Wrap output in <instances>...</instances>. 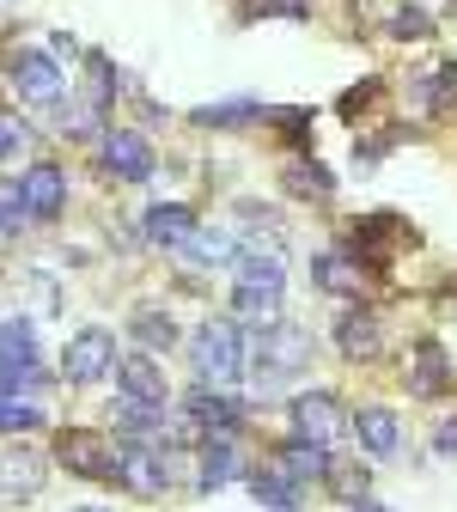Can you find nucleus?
Here are the masks:
<instances>
[{
  "instance_id": "obj_1",
  "label": "nucleus",
  "mask_w": 457,
  "mask_h": 512,
  "mask_svg": "<svg viewBox=\"0 0 457 512\" xmlns=\"http://www.w3.org/2000/svg\"><path fill=\"white\" fill-rule=\"evenodd\" d=\"M189 366H195V378H202V384H232L244 372L238 330L232 324H202V330L189 336Z\"/></svg>"
},
{
  "instance_id": "obj_2",
  "label": "nucleus",
  "mask_w": 457,
  "mask_h": 512,
  "mask_svg": "<svg viewBox=\"0 0 457 512\" xmlns=\"http://www.w3.org/2000/svg\"><path fill=\"white\" fill-rule=\"evenodd\" d=\"M116 482L135 494V500H159L171 488V458H165V445L153 439H122V452H116Z\"/></svg>"
},
{
  "instance_id": "obj_3",
  "label": "nucleus",
  "mask_w": 457,
  "mask_h": 512,
  "mask_svg": "<svg viewBox=\"0 0 457 512\" xmlns=\"http://www.w3.org/2000/svg\"><path fill=\"white\" fill-rule=\"evenodd\" d=\"M305 360H311V336L299 324H269L263 342H256V384L275 391V384H287Z\"/></svg>"
},
{
  "instance_id": "obj_4",
  "label": "nucleus",
  "mask_w": 457,
  "mask_h": 512,
  "mask_svg": "<svg viewBox=\"0 0 457 512\" xmlns=\"http://www.w3.org/2000/svg\"><path fill=\"white\" fill-rule=\"evenodd\" d=\"M55 452H61V464H68L74 476H86V482H116V452H122V439L92 433V427H68V433L55 439Z\"/></svg>"
},
{
  "instance_id": "obj_5",
  "label": "nucleus",
  "mask_w": 457,
  "mask_h": 512,
  "mask_svg": "<svg viewBox=\"0 0 457 512\" xmlns=\"http://www.w3.org/2000/svg\"><path fill=\"white\" fill-rule=\"evenodd\" d=\"M49 482V458L37 452V445L13 439V445H0V494L7 500H37Z\"/></svg>"
},
{
  "instance_id": "obj_6",
  "label": "nucleus",
  "mask_w": 457,
  "mask_h": 512,
  "mask_svg": "<svg viewBox=\"0 0 457 512\" xmlns=\"http://www.w3.org/2000/svg\"><path fill=\"white\" fill-rule=\"evenodd\" d=\"M98 159L116 183H147L153 177V147L147 135H135V128H110V135L98 141Z\"/></svg>"
},
{
  "instance_id": "obj_7",
  "label": "nucleus",
  "mask_w": 457,
  "mask_h": 512,
  "mask_svg": "<svg viewBox=\"0 0 457 512\" xmlns=\"http://www.w3.org/2000/svg\"><path fill=\"white\" fill-rule=\"evenodd\" d=\"M110 366H116V336L110 330H80L68 342V354H61V378L68 384H98Z\"/></svg>"
},
{
  "instance_id": "obj_8",
  "label": "nucleus",
  "mask_w": 457,
  "mask_h": 512,
  "mask_svg": "<svg viewBox=\"0 0 457 512\" xmlns=\"http://www.w3.org/2000/svg\"><path fill=\"white\" fill-rule=\"evenodd\" d=\"M7 80H13V92L25 104H55L61 98V68H55V55H43V49H19L7 61Z\"/></svg>"
},
{
  "instance_id": "obj_9",
  "label": "nucleus",
  "mask_w": 457,
  "mask_h": 512,
  "mask_svg": "<svg viewBox=\"0 0 457 512\" xmlns=\"http://www.w3.org/2000/svg\"><path fill=\"white\" fill-rule=\"evenodd\" d=\"M348 244H354V263H390L397 256V244H415V232L397 220V214H372V220H354V232H348Z\"/></svg>"
},
{
  "instance_id": "obj_10",
  "label": "nucleus",
  "mask_w": 457,
  "mask_h": 512,
  "mask_svg": "<svg viewBox=\"0 0 457 512\" xmlns=\"http://www.w3.org/2000/svg\"><path fill=\"white\" fill-rule=\"evenodd\" d=\"M19 196H25V214H31V220H55L61 208H68V171L49 165V159H37V165L19 177Z\"/></svg>"
},
{
  "instance_id": "obj_11",
  "label": "nucleus",
  "mask_w": 457,
  "mask_h": 512,
  "mask_svg": "<svg viewBox=\"0 0 457 512\" xmlns=\"http://www.w3.org/2000/svg\"><path fill=\"white\" fill-rule=\"evenodd\" d=\"M409 104L421 116H451L457 110V61H433V68L409 74Z\"/></svg>"
},
{
  "instance_id": "obj_12",
  "label": "nucleus",
  "mask_w": 457,
  "mask_h": 512,
  "mask_svg": "<svg viewBox=\"0 0 457 512\" xmlns=\"http://www.w3.org/2000/svg\"><path fill=\"white\" fill-rule=\"evenodd\" d=\"M116 384H122V397L128 403H147V409H165V366L153 354H122L116 360Z\"/></svg>"
},
{
  "instance_id": "obj_13",
  "label": "nucleus",
  "mask_w": 457,
  "mask_h": 512,
  "mask_svg": "<svg viewBox=\"0 0 457 512\" xmlns=\"http://www.w3.org/2000/svg\"><path fill=\"white\" fill-rule=\"evenodd\" d=\"M293 433L311 439V445H330V439L342 433L336 397H330V391H305V397H293Z\"/></svg>"
},
{
  "instance_id": "obj_14",
  "label": "nucleus",
  "mask_w": 457,
  "mask_h": 512,
  "mask_svg": "<svg viewBox=\"0 0 457 512\" xmlns=\"http://www.w3.org/2000/svg\"><path fill=\"white\" fill-rule=\"evenodd\" d=\"M354 439L366 445L372 458H397L403 452V421H397V409H390V403H366L354 415Z\"/></svg>"
},
{
  "instance_id": "obj_15",
  "label": "nucleus",
  "mask_w": 457,
  "mask_h": 512,
  "mask_svg": "<svg viewBox=\"0 0 457 512\" xmlns=\"http://www.w3.org/2000/svg\"><path fill=\"white\" fill-rule=\"evenodd\" d=\"M445 391H451V360H445V348L421 342V348L409 354V397H421V403H439Z\"/></svg>"
},
{
  "instance_id": "obj_16",
  "label": "nucleus",
  "mask_w": 457,
  "mask_h": 512,
  "mask_svg": "<svg viewBox=\"0 0 457 512\" xmlns=\"http://www.w3.org/2000/svg\"><path fill=\"white\" fill-rule=\"evenodd\" d=\"M311 281H317L323 293H336V299H360V287H366V275H360V263H354L348 250L311 256Z\"/></svg>"
},
{
  "instance_id": "obj_17",
  "label": "nucleus",
  "mask_w": 457,
  "mask_h": 512,
  "mask_svg": "<svg viewBox=\"0 0 457 512\" xmlns=\"http://www.w3.org/2000/svg\"><path fill=\"white\" fill-rule=\"evenodd\" d=\"M336 348L348 360H378L384 354V324H378L372 311H348L342 324H336Z\"/></svg>"
},
{
  "instance_id": "obj_18",
  "label": "nucleus",
  "mask_w": 457,
  "mask_h": 512,
  "mask_svg": "<svg viewBox=\"0 0 457 512\" xmlns=\"http://www.w3.org/2000/svg\"><path fill=\"white\" fill-rule=\"evenodd\" d=\"M195 232H202V226H195V214H189L183 202H159V208H147V238H153V244L183 250Z\"/></svg>"
},
{
  "instance_id": "obj_19",
  "label": "nucleus",
  "mask_w": 457,
  "mask_h": 512,
  "mask_svg": "<svg viewBox=\"0 0 457 512\" xmlns=\"http://www.w3.org/2000/svg\"><path fill=\"white\" fill-rule=\"evenodd\" d=\"M250 488H256V500H263L269 512H293V500H299V476H293L281 458H269L263 470H256Z\"/></svg>"
},
{
  "instance_id": "obj_20",
  "label": "nucleus",
  "mask_w": 457,
  "mask_h": 512,
  "mask_svg": "<svg viewBox=\"0 0 457 512\" xmlns=\"http://www.w3.org/2000/svg\"><path fill=\"white\" fill-rule=\"evenodd\" d=\"M189 421H195V427H214V433H238L244 409H238L226 391H195V397H189Z\"/></svg>"
},
{
  "instance_id": "obj_21",
  "label": "nucleus",
  "mask_w": 457,
  "mask_h": 512,
  "mask_svg": "<svg viewBox=\"0 0 457 512\" xmlns=\"http://www.w3.org/2000/svg\"><path fill=\"white\" fill-rule=\"evenodd\" d=\"M281 183H287V196H311V202H330L336 196V177L323 171L317 159H287Z\"/></svg>"
},
{
  "instance_id": "obj_22",
  "label": "nucleus",
  "mask_w": 457,
  "mask_h": 512,
  "mask_svg": "<svg viewBox=\"0 0 457 512\" xmlns=\"http://www.w3.org/2000/svg\"><path fill=\"white\" fill-rule=\"evenodd\" d=\"M232 476H238V445H232V433H214L202 445V488H226Z\"/></svg>"
},
{
  "instance_id": "obj_23",
  "label": "nucleus",
  "mask_w": 457,
  "mask_h": 512,
  "mask_svg": "<svg viewBox=\"0 0 457 512\" xmlns=\"http://www.w3.org/2000/svg\"><path fill=\"white\" fill-rule=\"evenodd\" d=\"M183 256H189V263H202V269H232V263H238V244H232L226 232H195V238L183 244Z\"/></svg>"
},
{
  "instance_id": "obj_24",
  "label": "nucleus",
  "mask_w": 457,
  "mask_h": 512,
  "mask_svg": "<svg viewBox=\"0 0 457 512\" xmlns=\"http://www.w3.org/2000/svg\"><path fill=\"white\" fill-rule=\"evenodd\" d=\"M195 122H202V128H244V122H263V104H256V98H226V104L195 110Z\"/></svg>"
},
{
  "instance_id": "obj_25",
  "label": "nucleus",
  "mask_w": 457,
  "mask_h": 512,
  "mask_svg": "<svg viewBox=\"0 0 457 512\" xmlns=\"http://www.w3.org/2000/svg\"><path fill=\"white\" fill-rule=\"evenodd\" d=\"M37 153V135H31V122L13 116V110H0V165H13V159H31Z\"/></svg>"
},
{
  "instance_id": "obj_26",
  "label": "nucleus",
  "mask_w": 457,
  "mask_h": 512,
  "mask_svg": "<svg viewBox=\"0 0 457 512\" xmlns=\"http://www.w3.org/2000/svg\"><path fill=\"white\" fill-rule=\"evenodd\" d=\"M43 384H49V378L37 372V360H0V397H19V391L37 397Z\"/></svg>"
},
{
  "instance_id": "obj_27",
  "label": "nucleus",
  "mask_w": 457,
  "mask_h": 512,
  "mask_svg": "<svg viewBox=\"0 0 457 512\" xmlns=\"http://www.w3.org/2000/svg\"><path fill=\"white\" fill-rule=\"evenodd\" d=\"M37 427H43L37 397H0V433H37Z\"/></svg>"
},
{
  "instance_id": "obj_28",
  "label": "nucleus",
  "mask_w": 457,
  "mask_h": 512,
  "mask_svg": "<svg viewBox=\"0 0 457 512\" xmlns=\"http://www.w3.org/2000/svg\"><path fill=\"white\" fill-rule=\"evenodd\" d=\"M0 360H37V330L25 317H7V324H0Z\"/></svg>"
},
{
  "instance_id": "obj_29",
  "label": "nucleus",
  "mask_w": 457,
  "mask_h": 512,
  "mask_svg": "<svg viewBox=\"0 0 457 512\" xmlns=\"http://www.w3.org/2000/svg\"><path fill=\"white\" fill-rule=\"evenodd\" d=\"M135 336L147 342V354H165L177 342V324H171L165 311H135Z\"/></svg>"
},
{
  "instance_id": "obj_30",
  "label": "nucleus",
  "mask_w": 457,
  "mask_h": 512,
  "mask_svg": "<svg viewBox=\"0 0 457 512\" xmlns=\"http://www.w3.org/2000/svg\"><path fill=\"white\" fill-rule=\"evenodd\" d=\"M390 37H397V43H427L433 37V19L421 7H397V13H390Z\"/></svg>"
},
{
  "instance_id": "obj_31",
  "label": "nucleus",
  "mask_w": 457,
  "mask_h": 512,
  "mask_svg": "<svg viewBox=\"0 0 457 512\" xmlns=\"http://www.w3.org/2000/svg\"><path fill=\"white\" fill-rule=\"evenodd\" d=\"M31 214H25V196H19V177H0V226L19 232Z\"/></svg>"
},
{
  "instance_id": "obj_32",
  "label": "nucleus",
  "mask_w": 457,
  "mask_h": 512,
  "mask_svg": "<svg viewBox=\"0 0 457 512\" xmlns=\"http://www.w3.org/2000/svg\"><path fill=\"white\" fill-rule=\"evenodd\" d=\"M323 476H330V488H336L342 500H360V494H366V470H360V464H330Z\"/></svg>"
},
{
  "instance_id": "obj_33",
  "label": "nucleus",
  "mask_w": 457,
  "mask_h": 512,
  "mask_svg": "<svg viewBox=\"0 0 457 512\" xmlns=\"http://www.w3.org/2000/svg\"><path fill=\"white\" fill-rule=\"evenodd\" d=\"M378 92H384V86H378V80H372V86H354V92H348V98H342V110H348V116H360V110H366V104H378Z\"/></svg>"
},
{
  "instance_id": "obj_34",
  "label": "nucleus",
  "mask_w": 457,
  "mask_h": 512,
  "mask_svg": "<svg viewBox=\"0 0 457 512\" xmlns=\"http://www.w3.org/2000/svg\"><path fill=\"white\" fill-rule=\"evenodd\" d=\"M263 13H281V19H305L311 13V0H256Z\"/></svg>"
},
{
  "instance_id": "obj_35",
  "label": "nucleus",
  "mask_w": 457,
  "mask_h": 512,
  "mask_svg": "<svg viewBox=\"0 0 457 512\" xmlns=\"http://www.w3.org/2000/svg\"><path fill=\"white\" fill-rule=\"evenodd\" d=\"M433 445L445 458H457V421H439V433H433Z\"/></svg>"
},
{
  "instance_id": "obj_36",
  "label": "nucleus",
  "mask_w": 457,
  "mask_h": 512,
  "mask_svg": "<svg viewBox=\"0 0 457 512\" xmlns=\"http://www.w3.org/2000/svg\"><path fill=\"white\" fill-rule=\"evenodd\" d=\"M348 512H384V506H378V500H366V494H360V500H348Z\"/></svg>"
},
{
  "instance_id": "obj_37",
  "label": "nucleus",
  "mask_w": 457,
  "mask_h": 512,
  "mask_svg": "<svg viewBox=\"0 0 457 512\" xmlns=\"http://www.w3.org/2000/svg\"><path fill=\"white\" fill-rule=\"evenodd\" d=\"M74 512H110V506H74Z\"/></svg>"
},
{
  "instance_id": "obj_38",
  "label": "nucleus",
  "mask_w": 457,
  "mask_h": 512,
  "mask_svg": "<svg viewBox=\"0 0 457 512\" xmlns=\"http://www.w3.org/2000/svg\"><path fill=\"white\" fill-rule=\"evenodd\" d=\"M7 13H13V0H0V19H7Z\"/></svg>"
},
{
  "instance_id": "obj_39",
  "label": "nucleus",
  "mask_w": 457,
  "mask_h": 512,
  "mask_svg": "<svg viewBox=\"0 0 457 512\" xmlns=\"http://www.w3.org/2000/svg\"><path fill=\"white\" fill-rule=\"evenodd\" d=\"M451 293H457V287H451Z\"/></svg>"
}]
</instances>
